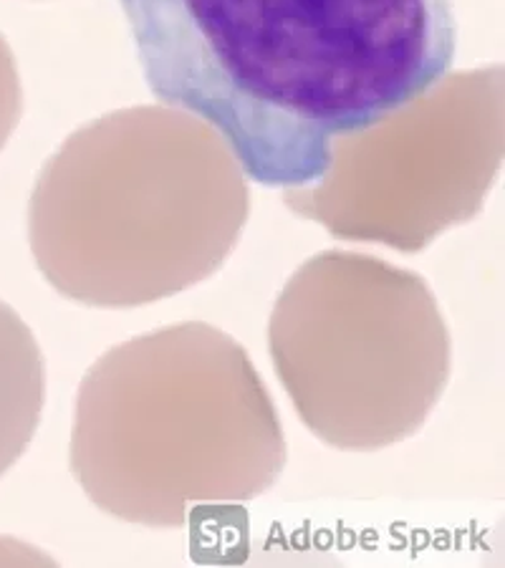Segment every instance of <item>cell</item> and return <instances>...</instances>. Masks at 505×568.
Masks as SVG:
<instances>
[{
    "mask_svg": "<svg viewBox=\"0 0 505 568\" xmlns=\"http://www.w3.org/2000/svg\"><path fill=\"white\" fill-rule=\"evenodd\" d=\"M46 366L31 328L0 301V475L26 453L39 429Z\"/></svg>",
    "mask_w": 505,
    "mask_h": 568,
    "instance_id": "cell-6",
    "label": "cell"
},
{
    "mask_svg": "<svg viewBox=\"0 0 505 568\" xmlns=\"http://www.w3.org/2000/svg\"><path fill=\"white\" fill-rule=\"evenodd\" d=\"M245 178L223 136L185 109L104 114L73 132L36 180V265L84 306L174 296L233 253L251 213Z\"/></svg>",
    "mask_w": 505,
    "mask_h": 568,
    "instance_id": "cell-2",
    "label": "cell"
},
{
    "mask_svg": "<svg viewBox=\"0 0 505 568\" xmlns=\"http://www.w3.org/2000/svg\"><path fill=\"white\" fill-rule=\"evenodd\" d=\"M269 344L303 425L336 450L415 435L450 377V334L425 278L354 251L319 253L293 273Z\"/></svg>",
    "mask_w": 505,
    "mask_h": 568,
    "instance_id": "cell-4",
    "label": "cell"
},
{
    "mask_svg": "<svg viewBox=\"0 0 505 568\" xmlns=\"http://www.w3.org/2000/svg\"><path fill=\"white\" fill-rule=\"evenodd\" d=\"M283 465L269 389L243 346L210 324L119 344L79 387L71 470L127 524L178 528L195 506L253 500Z\"/></svg>",
    "mask_w": 505,
    "mask_h": 568,
    "instance_id": "cell-3",
    "label": "cell"
},
{
    "mask_svg": "<svg viewBox=\"0 0 505 568\" xmlns=\"http://www.w3.org/2000/svg\"><path fill=\"white\" fill-rule=\"evenodd\" d=\"M147 84L223 136L265 187L324 175L362 132L445 77L453 0H119Z\"/></svg>",
    "mask_w": 505,
    "mask_h": 568,
    "instance_id": "cell-1",
    "label": "cell"
},
{
    "mask_svg": "<svg viewBox=\"0 0 505 568\" xmlns=\"http://www.w3.org/2000/svg\"><path fill=\"white\" fill-rule=\"evenodd\" d=\"M503 154V67L447 71L380 122L339 136L324 175L289 187L286 205L339 241L417 253L481 213Z\"/></svg>",
    "mask_w": 505,
    "mask_h": 568,
    "instance_id": "cell-5",
    "label": "cell"
},
{
    "mask_svg": "<svg viewBox=\"0 0 505 568\" xmlns=\"http://www.w3.org/2000/svg\"><path fill=\"white\" fill-rule=\"evenodd\" d=\"M23 114V89L13 51L0 33V150L11 140Z\"/></svg>",
    "mask_w": 505,
    "mask_h": 568,
    "instance_id": "cell-7",
    "label": "cell"
}]
</instances>
